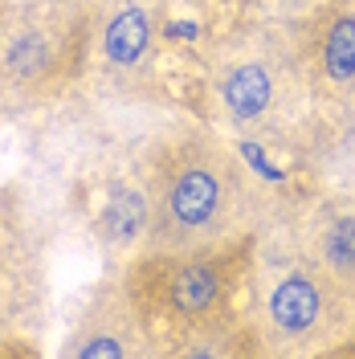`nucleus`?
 I'll return each mask as SVG.
<instances>
[{
  "mask_svg": "<svg viewBox=\"0 0 355 359\" xmlns=\"http://www.w3.org/2000/svg\"><path fill=\"white\" fill-rule=\"evenodd\" d=\"M196 102L204 123L237 139L290 156L327 151V135L298 45V25L241 13L229 25L204 33Z\"/></svg>",
  "mask_w": 355,
  "mask_h": 359,
  "instance_id": "obj_1",
  "label": "nucleus"
},
{
  "mask_svg": "<svg viewBox=\"0 0 355 359\" xmlns=\"http://www.w3.org/2000/svg\"><path fill=\"white\" fill-rule=\"evenodd\" d=\"M152 229L143 253L233 245L257 233L274 192L245 168L237 147L213 123H180L143 151Z\"/></svg>",
  "mask_w": 355,
  "mask_h": 359,
  "instance_id": "obj_2",
  "label": "nucleus"
},
{
  "mask_svg": "<svg viewBox=\"0 0 355 359\" xmlns=\"http://www.w3.org/2000/svg\"><path fill=\"white\" fill-rule=\"evenodd\" d=\"M249 241L253 237L184 253H139L119 269L152 339V355H262L241 311Z\"/></svg>",
  "mask_w": 355,
  "mask_h": 359,
  "instance_id": "obj_3",
  "label": "nucleus"
},
{
  "mask_svg": "<svg viewBox=\"0 0 355 359\" xmlns=\"http://www.w3.org/2000/svg\"><path fill=\"white\" fill-rule=\"evenodd\" d=\"M262 355H355V323L302 245L290 196H278L249 241L241 294Z\"/></svg>",
  "mask_w": 355,
  "mask_h": 359,
  "instance_id": "obj_4",
  "label": "nucleus"
},
{
  "mask_svg": "<svg viewBox=\"0 0 355 359\" xmlns=\"http://www.w3.org/2000/svg\"><path fill=\"white\" fill-rule=\"evenodd\" d=\"M86 82L82 0H0V118L45 111Z\"/></svg>",
  "mask_w": 355,
  "mask_h": 359,
  "instance_id": "obj_5",
  "label": "nucleus"
},
{
  "mask_svg": "<svg viewBox=\"0 0 355 359\" xmlns=\"http://www.w3.org/2000/svg\"><path fill=\"white\" fill-rule=\"evenodd\" d=\"M86 82L111 98L152 102L168 90V41L176 13L168 0H82Z\"/></svg>",
  "mask_w": 355,
  "mask_h": 359,
  "instance_id": "obj_6",
  "label": "nucleus"
},
{
  "mask_svg": "<svg viewBox=\"0 0 355 359\" xmlns=\"http://www.w3.org/2000/svg\"><path fill=\"white\" fill-rule=\"evenodd\" d=\"M298 45L314 90L327 151L355 139V0H335L298 21Z\"/></svg>",
  "mask_w": 355,
  "mask_h": 359,
  "instance_id": "obj_7",
  "label": "nucleus"
},
{
  "mask_svg": "<svg viewBox=\"0 0 355 359\" xmlns=\"http://www.w3.org/2000/svg\"><path fill=\"white\" fill-rule=\"evenodd\" d=\"M45 314V249L17 188H0V351Z\"/></svg>",
  "mask_w": 355,
  "mask_h": 359,
  "instance_id": "obj_8",
  "label": "nucleus"
},
{
  "mask_svg": "<svg viewBox=\"0 0 355 359\" xmlns=\"http://www.w3.org/2000/svg\"><path fill=\"white\" fill-rule=\"evenodd\" d=\"M82 217L94 245L111 262L119 266L135 262L147 249V229H152V192H147L143 156L135 163L94 172L82 192Z\"/></svg>",
  "mask_w": 355,
  "mask_h": 359,
  "instance_id": "obj_9",
  "label": "nucleus"
},
{
  "mask_svg": "<svg viewBox=\"0 0 355 359\" xmlns=\"http://www.w3.org/2000/svg\"><path fill=\"white\" fill-rule=\"evenodd\" d=\"M302 245L355 323V192L290 196Z\"/></svg>",
  "mask_w": 355,
  "mask_h": 359,
  "instance_id": "obj_10",
  "label": "nucleus"
},
{
  "mask_svg": "<svg viewBox=\"0 0 355 359\" xmlns=\"http://www.w3.org/2000/svg\"><path fill=\"white\" fill-rule=\"evenodd\" d=\"M66 355L74 359H147L152 355V339L143 331V318L135 311V298L123 282V273H114L107 282H98L86 306L78 314L74 331H69Z\"/></svg>",
  "mask_w": 355,
  "mask_h": 359,
  "instance_id": "obj_11",
  "label": "nucleus"
},
{
  "mask_svg": "<svg viewBox=\"0 0 355 359\" xmlns=\"http://www.w3.org/2000/svg\"><path fill=\"white\" fill-rule=\"evenodd\" d=\"M172 4V13H184V17H192L196 13L200 25H204V33H213V29H221L229 25L233 17H241L245 13V0H168Z\"/></svg>",
  "mask_w": 355,
  "mask_h": 359,
  "instance_id": "obj_12",
  "label": "nucleus"
},
{
  "mask_svg": "<svg viewBox=\"0 0 355 359\" xmlns=\"http://www.w3.org/2000/svg\"><path fill=\"white\" fill-rule=\"evenodd\" d=\"M327 4H335V0H245V13L298 25V21H307V17H314V13H323Z\"/></svg>",
  "mask_w": 355,
  "mask_h": 359,
  "instance_id": "obj_13",
  "label": "nucleus"
}]
</instances>
